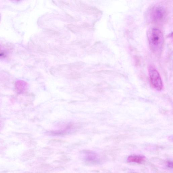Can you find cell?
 Segmentation results:
<instances>
[{"instance_id":"obj_5","label":"cell","mask_w":173,"mask_h":173,"mask_svg":"<svg viewBox=\"0 0 173 173\" xmlns=\"http://www.w3.org/2000/svg\"><path fill=\"white\" fill-rule=\"evenodd\" d=\"M145 160L144 156L137 155L129 156L128 158V161L130 163H136L141 164Z\"/></svg>"},{"instance_id":"obj_7","label":"cell","mask_w":173,"mask_h":173,"mask_svg":"<svg viewBox=\"0 0 173 173\" xmlns=\"http://www.w3.org/2000/svg\"><path fill=\"white\" fill-rule=\"evenodd\" d=\"M5 54L2 53H0V58L5 57Z\"/></svg>"},{"instance_id":"obj_4","label":"cell","mask_w":173,"mask_h":173,"mask_svg":"<svg viewBox=\"0 0 173 173\" xmlns=\"http://www.w3.org/2000/svg\"><path fill=\"white\" fill-rule=\"evenodd\" d=\"M27 83L23 80H18L15 83V88L17 93H23L27 89Z\"/></svg>"},{"instance_id":"obj_1","label":"cell","mask_w":173,"mask_h":173,"mask_svg":"<svg viewBox=\"0 0 173 173\" xmlns=\"http://www.w3.org/2000/svg\"><path fill=\"white\" fill-rule=\"evenodd\" d=\"M148 36L152 51L154 53L159 52L164 42L163 36L161 31L158 28H152L149 29Z\"/></svg>"},{"instance_id":"obj_3","label":"cell","mask_w":173,"mask_h":173,"mask_svg":"<svg viewBox=\"0 0 173 173\" xmlns=\"http://www.w3.org/2000/svg\"><path fill=\"white\" fill-rule=\"evenodd\" d=\"M166 11L162 6H154L150 12L151 19L154 22H159L162 20L165 16Z\"/></svg>"},{"instance_id":"obj_6","label":"cell","mask_w":173,"mask_h":173,"mask_svg":"<svg viewBox=\"0 0 173 173\" xmlns=\"http://www.w3.org/2000/svg\"><path fill=\"white\" fill-rule=\"evenodd\" d=\"M167 167L170 168L173 167V163L172 162L168 161L167 162Z\"/></svg>"},{"instance_id":"obj_2","label":"cell","mask_w":173,"mask_h":173,"mask_svg":"<svg viewBox=\"0 0 173 173\" xmlns=\"http://www.w3.org/2000/svg\"><path fill=\"white\" fill-rule=\"evenodd\" d=\"M149 72L150 82L152 86L157 90H161L163 88V84L159 73L151 66L149 68Z\"/></svg>"}]
</instances>
